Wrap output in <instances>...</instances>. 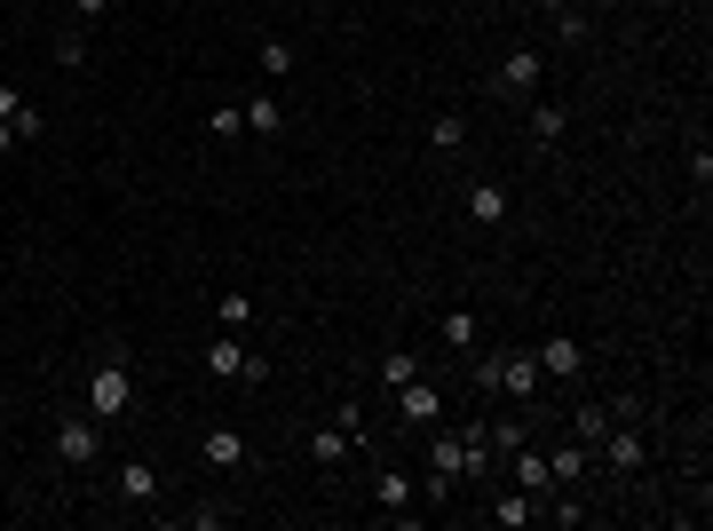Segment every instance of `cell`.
Here are the masks:
<instances>
[{"mask_svg": "<svg viewBox=\"0 0 713 531\" xmlns=\"http://www.w3.org/2000/svg\"><path fill=\"white\" fill-rule=\"evenodd\" d=\"M587 469H595V445H563V452H548V476L571 492V484H587Z\"/></svg>", "mask_w": 713, "mask_h": 531, "instance_id": "9a60e30c", "label": "cell"}, {"mask_svg": "<svg viewBox=\"0 0 713 531\" xmlns=\"http://www.w3.org/2000/svg\"><path fill=\"white\" fill-rule=\"evenodd\" d=\"M372 500H381L389 516H404V508H413V476H404V469H381V476H372Z\"/></svg>", "mask_w": 713, "mask_h": 531, "instance_id": "2e32d148", "label": "cell"}, {"mask_svg": "<svg viewBox=\"0 0 713 531\" xmlns=\"http://www.w3.org/2000/svg\"><path fill=\"white\" fill-rule=\"evenodd\" d=\"M484 342V325H475V310H452L445 318V349H475Z\"/></svg>", "mask_w": 713, "mask_h": 531, "instance_id": "cb8c5ba5", "label": "cell"}, {"mask_svg": "<svg viewBox=\"0 0 713 531\" xmlns=\"http://www.w3.org/2000/svg\"><path fill=\"white\" fill-rule=\"evenodd\" d=\"M539 80H548V56H539V48H507V64L492 72V95H539Z\"/></svg>", "mask_w": 713, "mask_h": 531, "instance_id": "8992f818", "label": "cell"}, {"mask_svg": "<svg viewBox=\"0 0 713 531\" xmlns=\"http://www.w3.org/2000/svg\"><path fill=\"white\" fill-rule=\"evenodd\" d=\"M452 484H468V460H460V437H436V445H428V492H436V500H445Z\"/></svg>", "mask_w": 713, "mask_h": 531, "instance_id": "8fae6325", "label": "cell"}, {"mask_svg": "<svg viewBox=\"0 0 713 531\" xmlns=\"http://www.w3.org/2000/svg\"><path fill=\"white\" fill-rule=\"evenodd\" d=\"M104 9H112V0H72V24H95Z\"/></svg>", "mask_w": 713, "mask_h": 531, "instance_id": "d6a6232c", "label": "cell"}, {"mask_svg": "<svg viewBox=\"0 0 713 531\" xmlns=\"http://www.w3.org/2000/svg\"><path fill=\"white\" fill-rule=\"evenodd\" d=\"M524 127H531V143H555L563 127H571V112H563V104H531V119H524Z\"/></svg>", "mask_w": 713, "mask_h": 531, "instance_id": "44dd1931", "label": "cell"}, {"mask_svg": "<svg viewBox=\"0 0 713 531\" xmlns=\"http://www.w3.org/2000/svg\"><path fill=\"white\" fill-rule=\"evenodd\" d=\"M460 143H468V119H460V112H445V119L428 127V151H436V159H452Z\"/></svg>", "mask_w": 713, "mask_h": 531, "instance_id": "d6986e66", "label": "cell"}, {"mask_svg": "<svg viewBox=\"0 0 713 531\" xmlns=\"http://www.w3.org/2000/svg\"><path fill=\"white\" fill-rule=\"evenodd\" d=\"M56 452L72 460V469H88V460L104 452V420H95V413H64L56 420Z\"/></svg>", "mask_w": 713, "mask_h": 531, "instance_id": "5b68a950", "label": "cell"}, {"mask_svg": "<svg viewBox=\"0 0 713 531\" xmlns=\"http://www.w3.org/2000/svg\"><path fill=\"white\" fill-rule=\"evenodd\" d=\"M690 175H698V191H705V183H713V151H705V136H698V143H690Z\"/></svg>", "mask_w": 713, "mask_h": 531, "instance_id": "4dcf8cb0", "label": "cell"}, {"mask_svg": "<svg viewBox=\"0 0 713 531\" xmlns=\"http://www.w3.org/2000/svg\"><path fill=\"white\" fill-rule=\"evenodd\" d=\"M215 325H222V334H246V325H254V302H246V293H222V302H215Z\"/></svg>", "mask_w": 713, "mask_h": 531, "instance_id": "603a6c76", "label": "cell"}, {"mask_svg": "<svg viewBox=\"0 0 713 531\" xmlns=\"http://www.w3.org/2000/svg\"><path fill=\"white\" fill-rule=\"evenodd\" d=\"M595 460H602L610 476H642V469H651V445H642V428L626 420V428H602V445H595Z\"/></svg>", "mask_w": 713, "mask_h": 531, "instance_id": "277c9868", "label": "cell"}, {"mask_svg": "<svg viewBox=\"0 0 713 531\" xmlns=\"http://www.w3.org/2000/svg\"><path fill=\"white\" fill-rule=\"evenodd\" d=\"M413 373H421V357H413V349H389V357H381V381H389V389H404Z\"/></svg>", "mask_w": 713, "mask_h": 531, "instance_id": "4316f807", "label": "cell"}, {"mask_svg": "<svg viewBox=\"0 0 713 531\" xmlns=\"http://www.w3.org/2000/svg\"><path fill=\"white\" fill-rule=\"evenodd\" d=\"M531 357H539V373H548V381H579V373H587V349L571 342V334H548Z\"/></svg>", "mask_w": 713, "mask_h": 531, "instance_id": "ba28073f", "label": "cell"}, {"mask_svg": "<svg viewBox=\"0 0 713 531\" xmlns=\"http://www.w3.org/2000/svg\"><path fill=\"white\" fill-rule=\"evenodd\" d=\"M310 452H318L325 469H333V460H349L357 445H349V428H318V437H310Z\"/></svg>", "mask_w": 713, "mask_h": 531, "instance_id": "484cf974", "label": "cell"}, {"mask_svg": "<svg viewBox=\"0 0 713 531\" xmlns=\"http://www.w3.org/2000/svg\"><path fill=\"white\" fill-rule=\"evenodd\" d=\"M16 143H24V136H16V119H0V159H9Z\"/></svg>", "mask_w": 713, "mask_h": 531, "instance_id": "e575fe53", "label": "cell"}, {"mask_svg": "<svg viewBox=\"0 0 713 531\" xmlns=\"http://www.w3.org/2000/svg\"><path fill=\"white\" fill-rule=\"evenodd\" d=\"M207 373L215 381H269V357L246 349V334H215L207 342Z\"/></svg>", "mask_w": 713, "mask_h": 531, "instance_id": "3957f363", "label": "cell"}, {"mask_svg": "<svg viewBox=\"0 0 713 531\" xmlns=\"http://www.w3.org/2000/svg\"><path fill=\"white\" fill-rule=\"evenodd\" d=\"M579 9H619V0H579Z\"/></svg>", "mask_w": 713, "mask_h": 531, "instance_id": "d590c367", "label": "cell"}, {"mask_svg": "<svg viewBox=\"0 0 713 531\" xmlns=\"http://www.w3.org/2000/svg\"><path fill=\"white\" fill-rule=\"evenodd\" d=\"M555 41L579 48V41H587V9H555Z\"/></svg>", "mask_w": 713, "mask_h": 531, "instance_id": "83f0119b", "label": "cell"}, {"mask_svg": "<svg viewBox=\"0 0 713 531\" xmlns=\"http://www.w3.org/2000/svg\"><path fill=\"white\" fill-rule=\"evenodd\" d=\"M88 413H95V420H127V413H135V381H127L119 357H104V365L88 373Z\"/></svg>", "mask_w": 713, "mask_h": 531, "instance_id": "7a4b0ae2", "label": "cell"}, {"mask_svg": "<svg viewBox=\"0 0 713 531\" xmlns=\"http://www.w3.org/2000/svg\"><path fill=\"white\" fill-rule=\"evenodd\" d=\"M16 112H24V95H16L9 80H0V119H16Z\"/></svg>", "mask_w": 713, "mask_h": 531, "instance_id": "836d02e7", "label": "cell"}, {"mask_svg": "<svg viewBox=\"0 0 713 531\" xmlns=\"http://www.w3.org/2000/svg\"><path fill=\"white\" fill-rule=\"evenodd\" d=\"M484 428H492V445H499V452H516V445H531V428H524V420H484Z\"/></svg>", "mask_w": 713, "mask_h": 531, "instance_id": "f1b7e54d", "label": "cell"}, {"mask_svg": "<svg viewBox=\"0 0 713 531\" xmlns=\"http://www.w3.org/2000/svg\"><path fill=\"white\" fill-rule=\"evenodd\" d=\"M475 389H507V396H516V405H524V396H539V389H548V373H539V357L531 349H484V357H475V373H468Z\"/></svg>", "mask_w": 713, "mask_h": 531, "instance_id": "6da1fadb", "label": "cell"}, {"mask_svg": "<svg viewBox=\"0 0 713 531\" xmlns=\"http://www.w3.org/2000/svg\"><path fill=\"white\" fill-rule=\"evenodd\" d=\"M460 207H468V222H475V230H507V191H499V183H484V175H475V183L460 191Z\"/></svg>", "mask_w": 713, "mask_h": 531, "instance_id": "30bf717a", "label": "cell"}, {"mask_svg": "<svg viewBox=\"0 0 713 531\" xmlns=\"http://www.w3.org/2000/svg\"><path fill=\"white\" fill-rule=\"evenodd\" d=\"M254 72H262V80H286V72H294V41H278V32H269V41L254 48Z\"/></svg>", "mask_w": 713, "mask_h": 531, "instance_id": "ac0fdd59", "label": "cell"}, {"mask_svg": "<svg viewBox=\"0 0 713 531\" xmlns=\"http://www.w3.org/2000/svg\"><path fill=\"white\" fill-rule=\"evenodd\" d=\"M396 413H404V420H413V428H436V420H445V389H436V381H421V373H413V381H404V389H396Z\"/></svg>", "mask_w": 713, "mask_h": 531, "instance_id": "9c48e42d", "label": "cell"}, {"mask_svg": "<svg viewBox=\"0 0 713 531\" xmlns=\"http://www.w3.org/2000/svg\"><path fill=\"white\" fill-rule=\"evenodd\" d=\"M159 492H166V476L151 469V460H127V469H119V500H127V508H151Z\"/></svg>", "mask_w": 713, "mask_h": 531, "instance_id": "5bb4252c", "label": "cell"}, {"mask_svg": "<svg viewBox=\"0 0 713 531\" xmlns=\"http://www.w3.org/2000/svg\"><path fill=\"white\" fill-rule=\"evenodd\" d=\"M207 136L215 143H238V136H246V104H215L207 112Z\"/></svg>", "mask_w": 713, "mask_h": 531, "instance_id": "ffe728a7", "label": "cell"}, {"mask_svg": "<svg viewBox=\"0 0 713 531\" xmlns=\"http://www.w3.org/2000/svg\"><path fill=\"white\" fill-rule=\"evenodd\" d=\"M183 523H198V531H222V523H230V508H215V500H207V508H191Z\"/></svg>", "mask_w": 713, "mask_h": 531, "instance_id": "1f68e13d", "label": "cell"}, {"mask_svg": "<svg viewBox=\"0 0 713 531\" xmlns=\"http://www.w3.org/2000/svg\"><path fill=\"white\" fill-rule=\"evenodd\" d=\"M484 516H492L499 531H524V523H539V500H531V492H516V484H499Z\"/></svg>", "mask_w": 713, "mask_h": 531, "instance_id": "4fadbf2b", "label": "cell"}, {"mask_svg": "<svg viewBox=\"0 0 713 531\" xmlns=\"http://www.w3.org/2000/svg\"><path fill=\"white\" fill-rule=\"evenodd\" d=\"M333 428H349V445H365V405H342V413H333Z\"/></svg>", "mask_w": 713, "mask_h": 531, "instance_id": "f546056e", "label": "cell"}, {"mask_svg": "<svg viewBox=\"0 0 713 531\" xmlns=\"http://www.w3.org/2000/svg\"><path fill=\"white\" fill-rule=\"evenodd\" d=\"M56 64H64V72H80V64H88V24H64L56 32Z\"/></svg>", "mask_w": 713, "mask_h": 531, "instance_id": "7402d4cb", "label": "cell"}, {"mask_svg": "<svg viewBox=\"0 0 713 531\" xmlns=\"http://www.w3.org/2000/svg\"><path fill=\"white\" fill-rule=\"evenodd\" d=\"M246 136H286V104H278V95H254V104H246Z\"/></svg>", "mask_w": 713, "mask_h": 531, "instance_id": "e0dca14e", "label": "cell"}, {"mask_svg": "<svg viewBox=\"0 0 713 531\" xmlns=\"http://www.w3.org/2000/svg\"><path fill=\"white\" fill-rule=\"evenodd\" d=\"M499 460H507V476H516V492H531L539 508H548L555 492H563V484L548 476V452H531V445H516V452H499Z\"/></svg>", "mask_w": 713, "mask_h": 531, "instance_id": "52a82bcc", "label": "cell"}, {"mask_svg": "<svg viewBox=\"0 0 713 531\" xmlns=\"http://www.w3.org/2000/svg\"><path fill=\"white\" fill-rule=\"evenodd\" d=\"M602 428H610V405H579V413H571V437H579V445H602Z\"/></svg>", "mask_w": 713, "mask_h": 531, "instance_id": "d4e9b609", "label": "cell"}, {"mask_svg": "<svg viewBox=\"0 0 713 531\" xmlns=\"http://www.w3.org/2000/svg\"><path fill=\"white\" fill-rule=\"evenodd\" d=\"M198 460H207V469H246V437H238L230 420H215L207 437H198Z\"/></svg>", "mask_w": 713, "mask_h": 531, "instance_id": "7c38bea8", "label": "cell"}, {"mask_svg": "<svg viewBox=\"0 0 713 531\" xmlns=\"http://www.w3.org/2000/svg\"><path fill=\"white\" fill-rule=\"evenodd\" d=\"M539 9H548V16H555V9H571V0H539Z\"/></svg>", "mask_w": 713, "mask_h": 531, "instance_id": "8d00e7d4", "label": "cell"}]
</instances>
